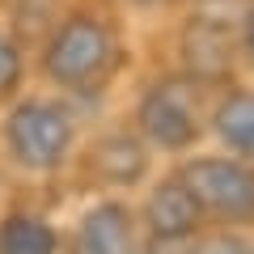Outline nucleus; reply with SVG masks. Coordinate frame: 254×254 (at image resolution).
Masks as SVG:
<instances>
[{
    "label": "nucleus",
    "instance_id": "f257e3e1",
    "mask_svg": "<svg viewBox=\"0 0 254 254\" xmlns=\"http://www.w3.org/2000/svg\"><path fill=\"white\" fill-rule=\"evenodd\" d=\"M119 60V43L110 34V26L102 17H89V13H76L64 26L51 30L43 51V68L55 85L64 89H89L102 76L115 68Z\"/></svg>",
    "mask_w": 254,
    "mask_h": 254
},
{
    "label": "nucleus",
    "instance_id": "f03ea898",
    "mask_svg": "<svg viewBox=\"0 0 254 254\" xmlns=\"http://www.w3.org/2000/svg\"><path fill=\"white\" fill-rule=\"evenodd\" d=\"M72 119L55 102H21L4 123L9 153L26 170H55L72 148Z\"/></svg>",
    "mask_w": 254,
    "mask_h": 254
},
{
    "label": "nucleus",
    "instance_id": "7ed1b4c3",
    "mask_svg": "<svg viewBox=\"0 0 254 254\" xmlns=\"http://www.w3.org/2000/svg\"><path fill=\"white\" fill-rule=\"evenodd\" d=\"M182 182L195 195L199 212H212L220 220H254V165L233 157H199L182 170Z\"/></svg>",
    "mask_w": 254,
    "mask_h": 254
},
{
    "label": "nucleus",
    "instance_id": "20e7f679",
    "mask_svg": "<svg viewBox=\"0 0 254 254\" xmlns=\"http://www.w3.org/2000/svg\"><path fill=\"white\" fill-rule=\"evenodd\" d=\"M136 123L153 144L161 148H190L195 136H199V106L190 102V89L165 81V85H153V89L140 98V110H136Z\"/></svg>",
    "mask_w": 254,
    "mask_h": 254
},
{
    "label": "nucleus",
    "instance_id": "39448f33",
    "mask_svg": "<svg viewBox=\"0 0 254 254\" xmlns=\"http://www.w3.org/2000/svg\"><path fill=\"white\" fill-rule=\"evenodd\" d=\"M199 216H203V212H199V203H195V195L187 190L182 178L161 182V187L148 195V203H144L148 233L165 237V242H187V237H195Z\"/></svg>",
    "mask_w": 254,
    "mask_h": 254
},
{
    "label": "nucleus",
    "instance_id": "423d86ee",
    "mask_svg": "<svg viewBox=\"0 0 254 254\" xmlns=\"http://www.w3.org/2000/svg\"><path fill=\"white\" fill-rule=\"evenodd\" d=\"M182 47H187V64L199 76H220L229 68V60H233V26L203 4V9L190 17Z\"/></svg>",
    "mask_w": 254,
    "mask_h": 254
},
{
    "label": "nucleus",
    "instance_id": "0eeeda50",
    "mask_svg": "<svg viewBox=\"0 0 254 254\" xmlns=\"http://www.w3.org/2000/svg\"><path fill=\"white\" fill-rule=\"evenodd\" d=\"M72 254H131V212L123 203H98L85 212Z\"/></svg>",
    "mask_w": 254,
    "mask_h": 254
},
{
    "label": "nucleus",
    "instance_id": "6e6552de",
    "mask_svg": "<svg viewBox=\"0 0 254 254\" xmlns=\"http://www.w3.org/2000/svg\"><path fill=\"white\" fill-rule=\"evenodd\" d=\"M212 123H216V136L225 140L237 157L254 161V93L250 89L229 93V98L216 106Z\"/></svg>",
    "mask_w": 254,
    "mask_h": 254
},
{
    "label": "nucleus",
    "instance_id": "1a4fd4ad",
    "mask_svg": "<svg viewBox=\"0 0 254 254\" xmlns=\"http://www.w3.org/2000/svg\"><path fill=\"white\" fill-rule=\"evenodd\" d=\"M0 254H55V233L38 216H9L0 225Z\"/></svg>",
    "mask_w": 254,
    "mask_h": 254
},
{
    "label": "nucleus",
    "instance_id": "9d476101",
    "mask_svg": "<svg viewBox=\"0 0 254 254\" xmlns=\"http://www.w3.org/2000/svg\"><path fill=\"white\" fill-rule=\"evenodd\" d=\"M98 170L106 174L110 182H136L144 174V148L131 136H110L106 144L98 148Z\"/></svg>",
    "mask_w": 254,
    "mask_h": 254
},
{
    "label": "nucleus",
    "instance_id": "9b49d317",
    "mask_svg": "<svg viewBox=\"0 0 254 254\" xmlns=\"http://www.w3.org/2000/svg\"><path fill=\"white\" fill-rule=\"evenodd\" d=\"M21 85V47L0 30V93H13Z\"/></svg>",
    "mask_w": 254,
    "mask_h": 254
},
{
    "label": "nucleus",
    "instance_id": "f8f14e48",
    "mask_svg": "<svg viewBox=\"0 0 254 254\" xmlns=\"http://www.w3.org/2000/svg\"><path fill=\"white\" fill-rule=\"evenodd\" d=\"M187 254H254V250L242 242V237H229V233H220V237H208V242L190 246Z\"/></svg>",
    "mask_w": 254,
    "mask_h": 254
},
{
    "label": "nucleus",
    "instance_id": "ddd939ff",
    "mask_svg": "<svg viewBox=\"0 0 254 254\" xmlns=\"http://www.w3.org/2000/svg\"><path fill=\"white\" fill-rule=\"evenodd\" d=\"M242 47H246V55H250V64H254V4L242 17Z\"/></svg>",
    "mask_w": 254,
    "mask_h": 254
},
{
    "label": "nucleus",
    "instance_id": "4468645a",
    "mask_svg": "<svg viewBox=\"0 0 254 254\" xmlns=\"http://www.w3.org/2000/svg\"><path fill=\"white\" fill-rule=\"evenodd\" d=\"M136 4H165V0H136Z\"/></svg>",
    "mask_w": 254,
    "mask_h": 254
}]
</instances>
